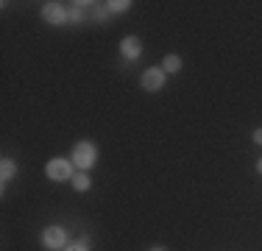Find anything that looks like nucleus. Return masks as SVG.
Returning <instances> with one entry per match:
<instances>
[{"label":"nucleus","instance_id":"nucleus-1","mask_svg":"<svg viewBox=\"0 0 262 251\" xmlns=\"http://www.w3.org/2000/svg\"><path fill=\"white\" fill-rule=\"evenodd\" d=\"M70 162L76 165V171H84L90 173L98 162V145L90 140H81L78 145H73V154H70Z\"/></svg>","mask_w":262,"mask_h":251},{"label":"nucleus","instance_id":"nucleus-2","mask_svg":"<svg viewBox=\"0 0 262 251\" xmlns=\"http://www.w3.org/2000/svg\"><path fill=\"white\" fill-rule=\"evenodd\" d=\"M45 176L51 181H73L76 165H73L70 159H64V156H53V159H48V165H45Z\"/></svg>","mask_w":262,"mask_h":251},{"label":"nucleus","instance_id":"nucleus-3","mask_svg":"<svg viewBox=\"0 0 262 251\" xmlns=\"http://www.w3.org/2000/svg\"><path fill=\"white\" fill-rule=\"evenodd\" d=\"M42 246L51 248V251H61V248H64V246H67V232H64V226H59V223L45 226V229H42Z\"/></svg>","mask_w":262,"mask_h":251},{"label":"nucleus","instance_id":"nucleus-4","mask_svg":"<svg viewBox=\"0 0 262 251\" xmlns=\"http://www.w3.org/2000/svg\"><path fill=\"white\" fill-rule=\"evenodd\" d=\"M42 20L51 25H64L70 23V11H67V6L56 3V0H48V3H42Z\"/></svg>","mask_w":262,"mask_h":251},{"label":"nucleus","instance_id":"nucleus-5","mask_svg":"<svg viewBox=\"0 0 262 251\" xmlns=\"http://www.w3.org/2000/svg\"><path fill=\"white\" fill-rule=\"evenodd\" d=\"M165 81H167V73L162 70V67H148V70H142L140 84H142V90H148V92H159L162 87H165Z\"/></svg>","mask_w":262,"mask_h":251},{"label":"nucleus","instance_id":"nucleus-6","mask_svg":"<svg viewBox=\"0 0 262 251\" xmlns=\"http://www.w3.org/2000/svg\"><path fill=\"white\" fill-rule=\"evenodd\" d=\"M120 56L126 61H137L142 56V39L140 36H123L120 39Z\"/></svg>","mask_w":262,"mask_h":251},{"label":"nucleus","instance_id":"nucleus-7","mask_svg":"<svg viewBox=\"0 0 262 251\" xmlns=\"http://www.w3.org/2000/svg\"><path fill=\"white\" fill-rule=\"evenodd\" d=\"M14 176H17V162L9 159V156H3V159H0V181H3V184H9Z\"/></svg>","mask_w":262,"mask_h":251},{"label":"nucleus","instance_id":"nucleus-8","mask_svg":"<svg viewBox=\"0 0 262 251\" xmlns=\"http://www.w3.org/2000/svg\"><path fill=\"white\" fill-rule=\"evenodd\" d=\"M162 70H165V73H173V75H176L179 70H182V56H176V53H167L165 56V59H162Z\"/></svg>","mask_w":262,"mask_h":251},{"label":"nucleus","instance_id":"nucleus-9","mask_svg":"<svg viewBox=\"0 0 262 251\" xmlns=\"http://www.w3.org/2000/svg\"><path fill=\"white\" fill-rule=\"evenodd\" d=\"M92 187V179H90V173H84V171H76V176H73V190L76 193H86Z\"/></svg>","mask_w":262,"mask_h":251},{"label":"nucleus","instance_id":"nucleus-10","mask_svg":"<svg viewBox=\"0 0 262 251\" xmlns=\"http://www.w3.org/2000/svg\"><path fill=\"white\" fill-rule=\"evenodd\" d=\"M131 9V0H109L106 3V11L109 14H123V11H128Z\"/></svg>","mask_w":262,"mask_h":251},{"label":"nucleus","instance_id":"nucleus-11","mask_svg":"<svg viewBox=\"0 0 262 251\" xmlns=\"http://www.w3.org/2000/svg\"><path fill=\"white\" fill-rule=\"evenodd\" d=\"M84 6L86 3H70V6H67V11H70V23H81V20H84Z\"/></svg>","mask_w":262,"mask_h":251},{"label":"nucleus","instance_id":"nucleus-12","mask_svg":"<svg viewBox=\"0 0 262 251\" xmlns=\"http://www.w3.org/2000/svg\"><path fill=\"white\" fill-rule=\"evenodd\" d=\"M61 251H90V246H86V240H76V243H67Z\"/></svg>","mask_w":262,"mask_h":251},{"label":"nucleus","instance_id":"nucleus-13","mask_svg":"<svg viewBox=\"0 0 262 251\" xmlns=\"http://www.w3.org/2000/svg\"><path fill=\"white\" fill-rule=\"evenodd\" d=\"M254 142H257V145H262V129L254 131Z\"/></svg>","mask_w":262,"mask_h":251},{"label":"nucleus","instance_id":"nucleus-14","mask_svg":"<svg viewBox=\"0 0 262 251\" xmlns=\"http://www.w3.org/2000/svg\"><path fill=\"white\" fill-rule=\"evenodd\" d=\"M257 173H262V159H257Z\"/></svg>","mask_w":262,"mask_h":251},{"label":"nucleus","instance_id":"nucleus-15","mask_svg":"<svg viewBox=\"0 0 262 251\" xmlns=\"http://www.w3.org/2000/svg\"><path fill=\"white\" fill-rule=\"evenodd\" d=\"M151 251H165V248H162V246H154V248H151Z\"/></svg>","mask_w":262,"mask_h":251}]
</instances>
